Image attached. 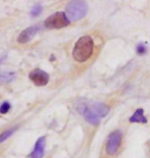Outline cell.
Instances as JSON below:
<instances>
[{"instance_id":"cell-8","label":"cell","mask_w":150,"mask_h":158,"mask_svg":"<svg viewBox=\"0 0 150 158\" xmlns=\"http://www.w3.org/2000/svg\"><path fill=\"white\" fill-rule=\"evenodd\" d=\"M45 145H46V139L45 137L39 138L38 141L35 144V148L31 153V158H43L45 151Z\"/></svg>"},{"instance_id":"cell-2","label":"cell","mask_w":150,"mask_h":158,"mask_svg":"<svg viewBox=\"0 0 150 158\" xmlns=\"http://www.w3.org/2000/svg\"><path fill=\"white\" fill-rule=\"evenodd\" d=\"M94 51V41L90 36L81 37L73 49V57L78 62H85L92 56Z\"/></svg>"},{"instance_id":"cell-12","label":"cell","mask_w":150,"mask_h":158,"mask_svg":"<svg viewBox=\"0 0 150 158\" xmlns=\"http://www.w3.org/2000/svg\"><path fill=\"white\" fill-rule=\"evenodd\" d=\"M41 12H42V6L40 4H36V5H34V7L32 8L31 15L34 16V18H36V16L41 15Z\"/></svg>"},{"instance_id":"cell-7","label":"cell","mask_w":150,"mask_h":158,"mask_svg":"<svg viewBox=\"0 0 150 158\" xmlns=\"http://www.w3.org/2000/svg\"><path fill=\"white\" fill-rule=\"evenodd\" d=\"M41 30L39 25H35L32 27H29V28L25 29L21 34L19 35L18 37V42L22 43V44H25V43H28L29 41L34 38L35 35Z\"/></svg>"},{"instance_id":"cell-10","label":"cell","mask_w":150,"mask_h":158,"mask_svg":"<svg viewBox=\"0 0 150 158\" xmlns=\"http://www.w3.org/2000/svg\"><path fill=\"white\" fill-rule=\"evenodd\" d=\"M15 79V73H0V84L9 83Z\"/></svg>"},{"instance_id":"cell-14","label":"cell","mask_w":150,"mask_h":158,"mask_svg":"<svg viewBox=\"0 0 150 158\" xmlns=\"http://www.w3.org/2000/svg\"><path fill=\"white\" fill-rule=\"evenodd\" d=\"M9 109H10V104L8 102H3L1 104V106H0V113L6 114L9 111Z\"/></svg>"},{"instance_id":"cell-11","label":"cell","mask_w":150,"mask_h":158,"mask_svg":"<svg viewBox=\"0 0 150 158\" xmlns=\"http://www.w3.org/2000/svg\"><path fill=\"white\" fill-rule=\"evenodd\" d=\"M18 127H11V129L6 130V131H4V132H3V133L0 134V144L3 143V142H4V141L7 140L9 137H11V136L13 135V133H15V131L18 130Z\"/></svg>"},{"instance_id":"cell-4","label":"cell","mask_w":150,"mask_h":158,"mask_svg":"<svg viewBox=\"0 0 150 158\" xmlns=\"http://www.w3.org/2000/svg\"><path fill=\"white\" fill-rule=\"evenodd\" d=\"M71 23V19L68 18L66 13L58 11L53 13L46 19L44 26L48 29H61L68 27Z\"/></svg>"},{"instance_id":"cell-6","label":"cell","mask_w":150,"mask_h":158,"mask_svg":"<svg viewBox=\"0 0 150 158\" xmlns=\"http://www.w3.org/2000/svg\"><path fill=\"white\" fill-rule=\"evenodd\" d=\"M29 78L38 87L46 86L49 82V75L46 72L40 69H36L33 70V72L30 73Z\"/></svg>"},{"instance_id":"cell-15","label":"cell","mask_w":150,"mask_h":158,"mask_svg":"<svg viewBox=\"0 0 150 158\" xmlns=\"http://www.w3.org/2000/svg\"><path fill=\"white\" fill-rule=\"evenodd\" d=\"M4 59H5V57H1V58H0V63H1Z\"/></svg>"},{"instance_id":"cell-13","label":"cell","mask_w":150,"mask_h":158,"mask_svg":"<svg viewBox=\"0 0 150 158\" xmlns=\"http://www.w3.org/2000/svg\"><path fill=\"white\" fill-rule=\"evenodd\" d=\"M136 51H137L138 54L143 55L147 52V47H146V45L144 44V43H140V44H138L137 48H136Z\"/></svg>"},{"instance_id":"cell-9","label":"cell","mask_w":150,"mask_h":158,"mask_svg":"<svg viewBox=\"0 0 150 158\" xmlns=\"http://www.w3.org/2000/svg\"><path fill=\"white\" fill-rule=\"evenodd\" d=\"M130 123H147V118L144 115V110L142 108H138L134 114L129 118Z\"/></svg>"},{"instance_id":"cell-1","label":"cell","mask_w":150,"mask_h":158,"mask_svg":"<svg viewBox=\"0 0 150 158\" xmlns=\"http://www.w3.org/2000/svg\"><path fill=\"white\" fill-rule=\"evenodd\" d=\"M78 111L84 116L89 123L97 126L100 123V118L105 117L109 112V107L104 103L95 102L88 105L82 103L78 106Z\"/></svg>"},{"instance_id":"cell-5","label":"cell","mask_w":150,"mask_h":158,"mask_svg":"<svg viewBox=\"0 0 150 158\" xmlns=\"http://www.w3.org/2000/svg\"><path fill=\"white\" fill-rule=\"evenodd\" d=\"M122 143V133L121 131L116 130L115 132L109 134L107 137V142H106V152L109 155H113L119 150Z\"/></svg>"},{"instance_id":"cell-3","label":"cell","mask_w":150,"mask_h":158,"mask_svg":"<svg viewBox=\"0 0 150 158\" xmlns=\"http://www.w3.org/2000/svg\"><path fill=\"white\" fill-rule=\"evenodd\" d=\"M66 15L71 21H79L88 12V4L85 0H72L66 5Z\"/></svg>"}]
</instances>
